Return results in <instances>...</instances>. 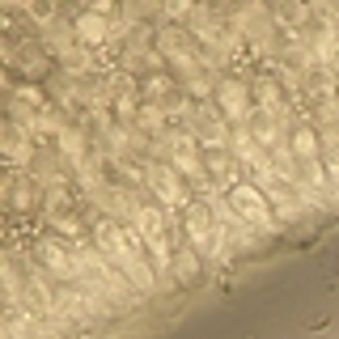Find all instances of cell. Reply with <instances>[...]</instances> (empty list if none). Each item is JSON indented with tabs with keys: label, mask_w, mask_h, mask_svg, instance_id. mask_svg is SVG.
<instances>
[{
	"label": "cell",
	"mask_w": 339,
	"mask_h": 339,
	"mask_svg": "<svg viewBox=\"0 0 339 339\" xmlns=\"http://www.w3.org/2000/svg\"><path fill=\"white\" fill-rule=\"evenodd\" d=\"M326 322H331V318H326V314H318V318H310L306 326H310V331H322V326H326Z\"/></svg>",
	"instance_id": "1"
}]
</instances>
